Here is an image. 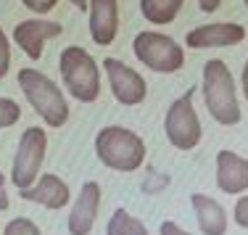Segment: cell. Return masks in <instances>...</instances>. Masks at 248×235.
<instances>
[{"label":"cell","instance_id":"obj_1","mask_svg":"<svg viewBox=\"0 0 248 235\" xmlns=\"http://www.w3.org/2000/svg\"><path fill=\"white\" fill-rule=\"evenodd\" d=\"M95 156L116 172H138L145 161V140L127 127L111 125L95 135Z\"/></svg>","mask_w":248,"mask_h":235},{"label":"cell","instance_id":"obj_2","mask_svg":"<svg viewBox=\"0 0 248 235\" xmlns=\"http://www.w3.org/2000/svg\"><path fill=\"white\" fill-rule=\"evenodd\" d=\"M203 101L214 122L224 127H232L240 122V103L235 93L232 72L219 58H211L203 66Z\"/></svg>","mask_w":248,"mask_h":235},{"label":"cell","instance_id":"obj_3","mask_svg":"<svg viewBox=\"0 0 248 235\" xmlns=\"http://www.w3.org/2000/svg\"><path fill=\"white\" fill-rule=\"evenodd\" d=\"M19 87L27 95L29 106L43 116V122L48 127H63L69 119V106L63 98L61 87L53 82L48 74H43L40 69H21L19 72Z\"/></svg>","mask_w":248,"mask_h":235},{"label":"cell","instance_id":"obj_4","mask_svg":"<svg viewBox=\"0 0 248 235\" xmlns=\"http://www.w3.org/2000/svg\"><path fill=\"white\" fill-rule=\"evenodd\" d=\"M58 69H61V79L66 90L72 93L79 103H93L100 95V72L95 58L90 56L79 45H69L61 50L58 58Z\"/></svg>","mask_w":248,"mask_h":235},{"label":"cell","instance_id":"obj_5","mask_svg":"<svg viewBox=\"0 0 248 235\" xmlns=\"http://www.w3.org/2000/svg\"><path fill=\"white\" fill-rule=\"evenodd\" d=\"M132 48H135L138 61L145 63L148 69H153L158 74H174L185 63L182 45L164 32H140L135 37Z\"/></svg>","mask_w":248,"mask_h":235},{"label":"cell","instance_id":"obj_6","mask_svg":"<svg viewBox=\"0 0 248 235\" xmlns=\"http://www.w3.org/2000/svg\"><path fill=\"white\" fill-rule=\"evenodd\" d=\"M45 151H48V135L40 127H27L19 138V148L14 154L11 164V183L19 190H27L37 183L40 167L45 161Z\"/></svg>","mask_w":248,"mask_h":235},{"label":"cell","instance_id":"obj_7","mask_svg":"<svg viewBox=\"0 0 248 235\" xmlns=\"http://www.w3.org/2000/svg\"><path fill=\"white\" fill-rule=\"evenodd\" d=\"M164 132H167V140L177 151H190L201 143L203 130H201V119L196 114V106H193V90H187L185 95H180L167 109Z\"/></svg>","mask_w":248,"mask_h":235},{"label":"cell","instance_id":"obj_8","mask_svg":"<svg viewBox=\"0 0 248 235\" xmlns=\"http://www.w3.org/2000/svg\"><path fill=\"white\" fill-rule=\"evenodd\" d=\"M103 69H106V77H108L111 93L122 106H138L145 101L148 85L132 66H127L119 58H103Z\"/></svg>","mask_w":248,"mask_h":235},{"label":"cell","instance_id":"obj_9","mask_svg":"<svg viewBox=\"0 0 248 235\" xmlns=\"http://www.w3.org/2000/svg\"><path fill=\"white\" fill-rule=\"evenodd\" d=\"M246 40V29L232 21H217V24H203L187 32L185 45L193 50H206V48H232Z\"/></svg>","mask_w":248,"mask_h":235},{"label":"cell","instance_id":"obj_10","mask_svg":"<svg viewBox=\"0 0 248 235\" xmlns=\"http://www.w3.org/2000/svg\"><path fill=\"white\" fill-rule=\"evenodd\" d=\"M63 32V27L58 21H48V19H27L21 24H16L14 29V40L21 50L27 53L32 61H40L45 50V43Z\"/></svg>","mask_w":248,"mask_h":235},{"label":"cell","instance_id":"obj_11","mask_svg":"<svg viewBox=\"0 0 248 235\" xmlns=\"http://www.w3.org/2000/svg\"><path fill=\"white\" fill-rule=\"evenodd\" d=\"M217 188L230 196H240L248 190V158L235 151L217 154Z\"/></svg>","mask_w":248,"mask_h":235},{"label":"cell","instance_id":"obj_12","mask_svg":"<svg viewBox=\"0 0 248 235\" xmlns=\"http://www.w3.org/2000/svg\"><path fill=\"white\" fill-rule=\"evenodd\" d=\"M98 209H100V185L95 180L82 185L79 196H77L72 214H69V233L72 235H90L93 225L98 219Z\"/></svg>","mask_w":248,"mask_h":235},{"label":"cell","instance_id":"obj_13","mask_svg":"<svg viewBox=\"0 0 248 235\" xmlns=\"http://www.w3.org/2000/svg\"><path fill=\"white\" fill-rule=\"evenodd\" d=\"M19 196L24 198V201L40 204V206L56 211V209H63L69 204L72 190H69V185L63 183L61 177H56V174H43V177H40L32 188L19 190Z\"/></svg>","mask_w":248,"mask_h":235},{"label":"cell","instance_id":"obj_14","mask_svg":"<svg viewBox=\"0 0 248 235\" xmlns=\"http://www.w3.org/2000/svg\"><path fill=\"white\" fill-rule=\"evenodd\" d=\"M119 32V0H90V34L98 45H111Z\"/></svg>","mask_w":248,"mask_h":235},{"label":"cell","instance_id":"obj_15","mask_svg":"<svg viewBox=\"0 0 248 235\" xmlns=\"http://www.w3.org/2000/svg\"><path fill=\"white\" fill-rule=\"evenodd\" d=\"M190 204H193L198 227L203 235H224L227 233V211H224V206L217 198L203 196V193H193Z\"/></svg>","mask_w":248,"mask_h":235},{"label":"cell","instance_id":"obj_16","mask_svg":"<svg viewBox=\"0 0 248 235\" xmlns=\"http://www.w3.org/2000/svg\"><path fill=\"white\" fill-rule=\"evenodd\" d=\"M185 0H140V11H143L145 21L151 24H172L180 14Z\"/></svg>","mask_w":248,"mask_h":235},{"label":"cell","instance_id":"obj_17","mask_svg":"<svg viewBox=\"0 0 248 235\" xmlns=\"http://www.w3.org/2000/svg\"><path fill=\"white\" fill-rule=\"evenodd\" d=\"M106 235H148V227H145L138 217L129 214V211L116 209L114 214H111L108 225H106Z\"/></svg>","mask_w":248,"mask_h":235},{"label":"cell","instance_id":"obj_18","mask_svg":"<svg viewBox=\"0 0 248 235\" xmlns=\"http://www.w3.org/2000/svg\"><path fill=\"white\" fill-rule=\"evenodd\" d=\"M21 119V109L11 98H0V130H8Z\"/></svg>","mask_w":248,"mask_h":235},{"label":"cell","instance_id":"obj_19","mask_svg":"<svg viewBox=\"0 0 248 235\" xmlns=\"http://www.w3.org/2000/svg\"><path fill=\"white\" fill-rule=\"evenodd\" d=\"M3 235H43V233H40V227L34 225L32 219L16 217V219H11L8 225L3 227Z\"/></svg>","mask_w":248,"mask_h":235},{"label":"cell","instance_id":"obj_20","mask_svg":"<svg viewBox=\"0 0 248 235\" xmlns=\"http://www.w3.org/2000/svg\"><path fill=\"white\" fill-rule=\"evenodd\" d=\"M232 219L238 227H246L248 230V193L238 198V204H235V209H232Z\"/></svg>","mask_w":248,"mask_h":235},{"label":"cell","instance_id":"obj_21","mask_svg":"<svg viewBox=\"0 0 248 235\" xmlns=\"http://www.w3.org/2000/svg\"><path fill=\"white\" fill-rule=\"evenodd\" d=\"M8 66H11V45H8L5 32L0 29V79L8 74Z\"/></svg>","mask_w":248,"mask_h":235},{"label":"cell","instance_id":"obj_22","mask_svg":"<svg viewBox=\"0 0 248 235\" xmlns=\"http://www.w3.org/2000/svg\"><path fill=\"white\" fill-rule=\"evenodd\" d=\"M21 3H24L29 11L43 16V14H48V11H53V5H56L58 0H21Z\"/></svg>","mask_w":248,"mask_h":235},{"label":"cell","instance_id":"obj_23","mask_svg":"<svg viewBox=\"0 0 248 235\" xmlns=\"http://www.w3.org/2000/svg\"><path fill=\"white\" fill-rule=\"evenodd\" d=\"M158 233L161 235H190L187 230H182L177 222H172V219H167V222H161V227H158Z\"/></svg>","mask_w":248,"mask_h":235},{"label":"cell","instance_id":"obj_24","mask_svg":"<svg viewBox=\"0 0 248 235\" xmlns=\"http://www.w3.org/2000/svg\"><path fill=\"white\" fill-rule=\"evenodd\" d=\"M153 180H156V183H143L145 193H158L161 185H169V177H164V174H153Z\"/></svg>","mask_w":248,"mask_h":235},{"label":"cell","instance_id":"obj_25","mask_svg":"<svg viewBox=\"0 0 248 235\" xmlns=\"http://www.w3.org/2000/svg\"><path fill=\"white\" fill-rule=\"evenodd\" d=\"M8 209V190H5V177L3 172H0V211Z\"/></svg>","mask_w":248,"mask_h":235},{"label":"cell","instance_id":"obj_26","mask_svg":"<svg viewBox=\"0 0 248 235\" xmlns=\"http://www.w3.org/2000/svg\"><path fill=\"white\" fill-rule=\"evenodd\" d=\"M219 3H222V0H198L201 11H206V14H211V11H217V8H219Z\"/></svg>","mask_w":248,"mask_h":235},{"label":"cell","instance_id":"obj_27","mask_svg":"<svg viewBox=\"0 0 248 235\" xmlns=\"http://www.w3.org/2000/svg\"><path fill=\"white\" fill-rule=\"evenodd\" d=\"M240 85H243V93H246V98H248V61H246V66H243V74H240Z\"/></svg>","mask_w":248,"mask_h":235},{"label":"cell","instance_id":"obj_28","mask_svg":"<svg viewBox=\"0 0 248 235\" xmlns=\"http://www.w3.org/2000/svg\"><path fill=\"white\" fill-rule=\"evenodd\" d=\"M72 3H74V8H79V11L90 8V0H72Z\"/></svg>","mask_w":248,"mask_h":235},{"label":"cell","instance_id":"obj_29","mask_svg":"<svg viewBox=\"0 0 248 235\" xmlns=\"http://www.w3.org/2000/svg\"><path fill=\"white\" fill-rule=\"evenodd\" d=\"M243 3H246V8H248V0H243Z\"/></svg>","mask_w":248,"mask_h":235}]
</instances>
